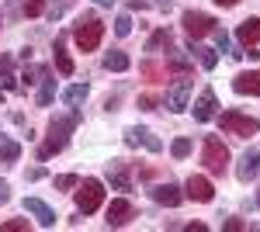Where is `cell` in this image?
I'll return each instance as SVG.
<instances>
[{"instance_id": "obj_1", "label": "cell", "mask_w": 260, "mask_h": 232, "mask_svg": "<svg viewBox=\"0 0 260 232\" xmlns=\"http://www.w3.org/2000/svg\"><path fill=\"white\" fill-rule=\"evenodd\" d=\"M80 125V111H70L66 118H52L49 121V142L39 149V159H49L52 153H62L66 142H70V132Z\"/></svg>"}, {"instance_id": "obj_2", "label": "cell", "mask_w": 260, "mask_h": 232, "mask_svg": "<svg viewBox=\"0 0 260 232\" xmlns=\"http://www.w3.org/2000/svg\"><path fill=\"white\" fill-rule=\"evenodd\" d=\"M219 125H222V132L240 136V139H250V136H257V132H260V121H257V118L240 115V111H222Z\"/></svg>"}, {"instance_id": "obj_3", "label": "cell", "mask_w": 260, "mask_h": 232, "mask_svg": "<svg viewBox=\"0 0 260 232\" xmlns=\"http://www.w3.org/2000/svg\"><path fill=\"white\" fill-rule=\"evenodd\" d=\"M101 39H104V24H101L98 18H90V14L73 28V42L80 45L83 52H94V49L101 45Z\"/></svg>"}, {"instance_id": "obj_4", "label": "cell", "mask_w": 260, "mask_h": 232, "mask_svg": "<svg viewBox=\"0 0 260 232\" xmlns=\"http://www.w3.org/2000/svg\"><path fill=\"white\" fill-rule=\"evenodd\" d=\"M101 201H104V184H101L98 177H87L80 184V191H77V212L94 215L101 208Z\"/></svg>"}, {"instance_id": "obj_5", "label": "cell", "mask_w": 260, "mask_h": 232, "mask_svg": "<svg viewBox=\"0 0 260 232\" xmlns=\"http://www.w3.org/2000/svg\"><path fill=\"white\" fill-rule=\"evenodd\" d=\"M201 163L208 167V174H222L225 170V163H229V149L222 146L219 136H208L201 142Z\"/></svg>"}, {"instance_id": "obj_6", "label": "cell", "mask_w": 260, "mask_h": 232, "mask_svg": "<svg viewBox=\"0 0 260 232\" xmlns=\"http://www.w3.org/2000/svg\"><path fill=\"white\" fill-rule=\"evenodd\" d=\"M191 87H194V83L187 80V73H180V77L170 83V90H167V111H174V115L184 111V108H187V97H191Z\"/></svg>"}, {"instance_id": "obj_7", "label": "cell", "mask_w": 260, "mask_h": 232, "mask_svg": "<svg viewBox=\"0 0 260 232\" xmlns=\"http://www.w3.org/2000/svg\"><path fill=\"white\" fill-rule=\"evenodd\" d=\"M184 197H191V201H201V205H208L212 197H215V187H212V180L201 174H191L187 177V184H184Z\"/></svg>"}, {"instance_id": "obj_8", "label": "cell", "mask_w": 260, "mask_h": 232, "mask_svg": "<svg viewBox=\"0 0 260 232\" xmlns=\"http://www.w3.org/2000/svg\"><path fill=\"white\" fill-rule=\"evenodd\" d=\"M180 21H184V31H187L191 39H201V35H208V31L215 28V21L208 18V14H201V11H184Z\"/></svg>"}, {"instance_id": "obj_9", "label": "cell", "mask_w": 260, "mask_h": 232, "mask_svg": "<svg viewBox=\"0 0 260 232\" xmlns=\"http://www.w3.org/2000/svg\"><path fill=\"white\" fill-rule=\"evenodd\" d=\"M125 146H132V149H136V146H146L149 153H160V149H163V142H160V139L153 136L149 128H139V125L125 128Z\"/></svg>"}, {"instance_id": "obj_10", "label": "cell", "mask_w": 260, "mask_h": 232, "mask_svg": "<svg viewBox=\"0 0 260 232\" xmlns=\"http://www.w3.org/2000/svg\"><path fill=\"white\" fill-rule=\"evenodd\" d=\"M260 177V149H246L240 156V167H236V180L240 184H250Z\"/></svg>"}, {"instance_id": "obj_11", "label": "cell", "mask_w": 260, "mask_h": 232, "mask_svg": "<svg viewBox=\"0 0 260 232\" xmlns=\"http://www.w3.org/2000/svg\"><path fill=\"white\" fill-rule=\"evenodd\" d=\"M132 215H136L132 201H125V197L111 201V205H108V229H121V225H128V222H132Z\"/></svg>"}, {"instance_id": "obj_12", "label": "cell", "mask_w": 260, "mask_h": 232, "mask_svg": "<svg viewBox=\"0 0 260 232\" xmlns=\"http://www.w3.org/2000/svg\"><path fill=\"white\" fill-rule=\"evenodd\" d=\"M24 212L35 215V222H39L42 229H52V225H56V212H52L42 197H24Z\"/></svg>"}, {"instance_id": "obj_13", "label": "cell", "mask_w": 260, "mask_h": 232, "mask_svg": "<svg viewBox=\"0 0 260 232\" xmlns=\"http://www.w3.org/2000/svg\"><path fill=\"white\" fill-rule=\"evenodd\" d=\"M233 90L236 94H250V97H260V70H250V73H236L233 77Z\"/></svg>"}, {"instance_id": "obj_14", "label": "cell", "mask_w": 260, "mask_h": 232, "mask_svg": "<svg viewBox=\"0 0 260 232\" xmlns=\"http://www.w3.org/2000/svg\"><path fill=\"white\" fill-rule=\"evenodd\" d=\"M108 180L115 191H132V180H128V163L125 159H111L108 163Z\"/></svg>"}, {"instance_id": "obj_15", "label": "cell", "mask_w": 260, "mask_h": 232, "mask_svg": "<svg viewBox=\"0 0 260 232\" xmlns=\"http://www.w3.org/2000/svg\"><path fill=\"white\" fill-rule=\"evenodd\" d=\"M149 194H153V201H156V205H167V208H177L180 201H184V194H180L177 184H156Z\"/></svg>"}, {"instance_id": "obj_16", "label": "cell", "mask_w": 260, "mask_h": 232, "mask_svg": "<svg viewBox=\"0 0 260 232\" xmlns=\"http://www.w3.org/2000/svg\"><path fill=\"white\" fill-rule=\"evenodd\" d=\"M194 121H212L215 118V94L212 90H201V97L194 101Z\"/></svg>"}, {"instance_id": "obj_17", "label": "cell", "mask_w": 260, "mask_h": 232, "mask_svg": "<svg viewBox=\"0 0 260 232\" xmlns=\"http://www.w3.org/2000/svg\"><path fill=\"white\" fill-rule=\"evenodd\" d=\"M236 39H240V45H246V49H250L253 42H260V18H246L243 21L240 28H236Z\"/></svg>"}, {"instance_id": "obj_18", "label": "cell", "mask_w": 260, "mask_h": 232, "mask_svg": "<svg viewBox=\"0 0 260 232\" xmlns=\"http://www.w3.org/2000/svg\"><path fill=\"white\" fill-rule=\"evenodd\" d=\"M191 52L198 56L201 70H215V66H219V49H201V45H194V42H191Z\"/></svg>"}, {"instance_id": "obj_19", "label": "cell", "mask_w": 260, "mask_h": 232, "mask_svg": "<svg viewBox=\"0 0 260 232\" xmlns=\"http://www.w3.org/2000/svg\"><path fill=\"white\" fill-rule=\"evenodd\" d=\"M128 66H132V59L125 56V52H108V56H104V70H108V73H125Z\"/></svg>"}, {"instance_id": "obj_20", "label": "cell", "mask_w": 260, "mask_h": 232, "mask_svg": "<svg viewBox=\"0 0 260 232\" xmlns=\"http://www.w3.org/2000/svg\"><path fill=\"white\" fill-rule=\"evenodd\" d=\"M87 94H90V87H87V83H73V87H66V90H62V101H66L70 108H77V104L87 101Z\"/></svg>"}, {"instance_id": "obj_21", "label": "cell", "mask_w": 260, "mask_h": 232, "mask_svg": "<svg viewBox=\"0 0 260 232\" xmlns=\"http://www.w3.org/2000/svg\"><path fill=\"white\" fill-rule=\"evenodd\" d=\"M52 59H56V70H59L62 77H73V59L66 56L62 42H56V45H52Z\"/></svg>"}, {"instance_id": "obj_22", "label": "cell", "mask_w": 260, "mask_h": 232, "mask_svg": "<svg viewBox=\"0 0 260 232\" xmlns=\"http://www.w3.org/2000/svg\"><path fill=\"white\" fill-rule=\"evenodd\" d=\"M167 66H170L174 73H187V70H191L194 62H191V59L184 56L180 49H170V52H167Z\"/></svg>"}, {"instance_id": "obj_23", "label": "cell", "mask_w": 260, "mask_h": 232, "mask_svg": "<svg viewBox=\"0 0 260 232\" xmlns=\"http://www.w3.org/2000/svg\"><path fill=\"white\" fill-rule=\"evenodd\" d=\"M18 156H21V146H18V142L0 136V163H14Z\"/></svg>"}, {"instance_id": "obj_24", "label": "cell", "mask_w": 260, "mask_h": 232, "mask_svg": "<svg viewBox=\"0 0 260 232\" xmlns=\"http://www.w3.org/2000/svg\"><path fill=\"white\" fill-rule=\"evenodd\" d=\"M52 101H56V80L45 77L42 80V90H39V108H49Z\"/></svg>"}, {"instance_id": "obj_25", "label": "cell", "mask_w": 260, "mask_h": 232, "mask_svg": "<svg viewBox=\"0 0 260 232\" xmlns=\"http://www.w3.org/2000/svg\"><path fill=\"white\" fill-rule=\"evenodd\" d=\"M11 62H14L11 56H0V83H4L7 90H14V87H18V83H14V77H11Z\"/></svg>"}, {"instance_id": "obj_26", "label": "cell", "mask_w": 260, "mask_h": 232, "mask_svg": "<svg viewBox=\"0 0 260 232\" xmlns=\"http://www.w3.org/2000/svg\"><path fill=\"white\" fill-rule=\"evenodd\" d=\"M212 39H215V49H219V52H229V56H233V42H229V35H225L222 28H212Z\"/></svg>"}, {"instance_id": "obj_27", "label": "cell", "mask_w": 260, "mask_h": 232, "mask_svg": "<svg viewBox=\"0 0 260 232\" xmlns=\"http://www.w3.org/2000/svg\"><path fill=\"white\" fill-rule=\"evenodd\" d=\"M170 153H174V159H184V156L191 153V139H174Z\"/></svg>"}, {"instance_id": "obj_28", "label": "cell", "mask_w": 260, "mask_h": 232, "mask_svg": "<svg viewBox=\"0 0 260 232\" xmlns=\"http://www.w3.org/2000/svg\"><path fill=\"white\" fill-rule=\"evenodd\" d=\"M128 31H132V18H128V14H118V21H115V35L125 39Z\"/></svg>"}, {"instance_id": "obj_29", "label": "cell", "mask_w": 260, "mask_h": 232, "mask_svg": "<svg viewBox=\"0 0 260 232\" xmlns=\"http://www.w3.org/2000/svg\"><path fill=\"white\" fill-rule=\"evenodd\" d=\"M39 77H45V70H42V66H28V70L21 73V80H24V83H39Z\"/></svg>"}, {"instance_id": "obj_30", "label": "cell", "mask_w": 260, "mask_h": 232, "mask_svg": "<svg viewBox=\"0 0 260 232\" xmlns=\"http://www.w3.org/2000/svg\"><path fill=\"white\" fill-rule=\"evenodd\" d=\"M77 184H80V180H77L73 174H59L56 177V187H59V191H70V187H77Z\"/></svg>"}, {"instance_id": "obj_31", "label": "cell", "mask_w": 260, "mask_h": 232, "mask_svg": "<svg viewBox=\"0 0 260 232\" xmlns=\"http://www.w3.org/2000/svg\"><path fill=\"white\" fill-rule=\"evenodd\" d=\"M163 42H170V31H156V35L149 39V45H146V52H156V49H160Z\"/></svg>"}, {"instance_id": "obj_32", "label": "cell", "mask_w": 260, "mask_h": 232, "mask_svg": "<svg viewBox=\"0 0 260 232\" xmlns=\"http://www.w3.org/2000/svg\"><path fill=\"white\" fill-rule=\"evenodd\" d=\"M42 11H45V0H28V4H24V14H28V18H39Z\"/></svg>"}, {"instance_id": "obj_33", "label": "cell", "mask_w": 260, "mask_h": 232, "mask_svg": "<svg viewBox=\"0 0 260 232\" xmlns=\"http://www.w3.org/2000/svg\"><path fill=\"white\" fill-rule=\"evenodd\" d=\"M21 229H28L24 218H14V222H4V225H0V232H21Z\"/></svg>"}, {"instance_id": "obj_34", "label": "cell", "mask_w": 260, "mask_h": 232, "mask_svg": "<svg viewBox=\"0 0 260 232\" xmlns=\"http://www.w3.org/2000/svg\"><path fill=\"white\" fill-rule=\"evenodd\" d=\"M225 229H229V232H240V229H246V225H243L240 218H229V222H225Z\"/></svg>"}, {"instance_id": "obj_35", "label": "cell", "mask_w": 260, "mask_h": 232, "mask_svg": "<svg viewBox=\"0 0 260 232\" xmlns=\"http://www.w3.org/2000/svg\"><path fill=\"white\" fill-rule=\"evenodd\" d=\"M7 197H11V187H7V184L0 180V205H7Z\"/></svg>"}, {"instance_id": "obj_36", "label": "cell", "mask_w": 260, "mask_h": 232, "mask_svg": "<svg viewBox=\"0 0 260 232\" xmlns=\"http://www.w3.org/2000/svg\"><path fill=\"white\" fill-rule=\"evenodd\" d=\"M139 104H142V108H146V111H149V108L156 104V97H149V94H146V97H139Z\"/></svg>"}, {"instance_id": "obj_37", "label": "cell", "mask_w": 260, "mask_h": 232, "mask_svg": "<svg viewBox=\"0 0 260 232\" xmlns=\"http://www.w3.org/2000/svg\"><path fill=\"white\" fill-rule=\"evenodd\" d=\"M42 174H45V170H42V167H31V170H28V180H39Z\"/></svg>"}, {"instance_id": "obj_38", "label": "cell", "mask_w": 260, "mask_h": 232, "mask_svg": "<svg viewBox=\"0 0 260 232\" xmlns=\"http://www.w3.org/2000/svg\"><path fill=\"white\" fill-rule=\"evenodd\" d=\"M215 4H219V7H236L240 0H215Z\"/></svg>"}, {"instance_id": "obj_39", "label": "cell", "mask_w": 260, "mask_h": 232, "mask_svg": "<svg viewBox=\"0 0 260 232\" xmlns=\"http://www.w3.org/2000/svg\"><path fill=\"white\" fill-rule=\"evenodd\" d=\"M98 4H104V7H111V4H118V0H98Z\"/></svg>"}, {"instance_id": "obj_40", "label": "cell", "mask_w": 260, "mask_h": 232, "mask_svg": "<svg viewBox=\"0 0 260 232\" xmlns=\"http://www.w3.org/2000/svg\"><path fill=\"white\" fill-rule=\"evenodd\" d=\"M253 229H260V222H257V225H253Z\"/></svg>"}, {"instance_id": "obj_41", "label": "cell", "mask_w": 260, "mask_h": 232, "mask_svg": "<svg viewBox=\"0 0 260 232\" xmlns=\"http://www.w3.org/2000/svg\"><path fill=\"white\" fill-rule=\"evenodd\" d=\"M257 205H260V194H257Z\"/></svg>"}]
</instances>
